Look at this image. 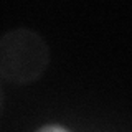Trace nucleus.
I'll list each match as a JSON object with an SVG mask.
<instances>
[{"label": "nucleus", "mask_w": 132, "mask_h": 132, "mask_svg": "<svg viewBox=\"0 0 132 132\" xmlns=\"http://www.w3.org/2000/svg\"><path fill=\"white\" fill-rule=\"evenodd\" d=\"M38 132H68V130L64 127H60V126H45Z\"/></svg>", "instance_id": "nucleus-2"}, {"label": "nucleus", "mask_w": 132, "mask_h": 132, "mask_svg": "<svg viewBox=\"0 0 132 132\" xmlns=\"http://www.w3.org/2000/svg\"><path fill=\"white\" fill-rule=\"evenodd\" d=\"M50 64V48L43 36L28 28L7 31L0 40V76L10 84H30Z\"/></svg>", "instance_id": "nucleus-1"}]
</instances>
